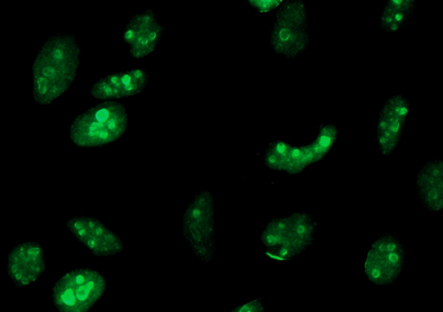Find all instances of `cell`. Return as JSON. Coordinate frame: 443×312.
Masks as SVG:
<instances>
[{
	"label": "cell",
	"mask_w": 443,
	"mask_h": 312,
	"mask_svg": "<svg viewBox=\"0 0 443 312\" xmlns=\"http://www.w3.org/2000/svg\"><path fill=\"white\" fill-rule=\"evenodd\" d=\"M127 114L120 103L110 101L97 104L79 115L70 129L72 141L81 146H93L119 138L127 125Z\"/></svg>",
	"instance_id": "7a4b0ae2"
},
{
	"label": "cell",
	"mask_w": 443,
	"mask_h": 312,
	"mask_svg": "<svg viewBox=\"0 0 443 312\" xmlns=\"http://www.w3.org/2000/svg\"><path fill=\"white\" fill-rule=\"evenodd\" d=\"M282 1L254 0L249 1L250 5L260 12H267L275 8Z\"/></svg>",
	"instance_id": "2e32d148"
},
{
	"label": "cell",
	"mask_w": 443,
	"mask_h": 312,
	"mask_svg": "<svg viewBox=\"0 0 443 312\" xmlns=\"http://www.w3.org/2000/svg\"><path fill=\"white\" fill-rule=\"evenodd\" d=\"M148 81L146 71L135 69L103 77L92 86L90 93L101 100L130 96L141 92L147 86Z\"/></svg>",
	"instance_id": "7c38bea8"
},
{
	"label": "cell",
	"mask_w": 443,
	"mask_h": 312,
	"mask_svg": "<svg viewBox=\"0 0 443 312\" xmlns=\"http://www.w3.org/2000/svg\"><path fill=\"white\" fill-rule=\"evenodd\" d=\"M105 286L104 278L96 271L75 269L63 275L55 284L54 303L61 311H86L102 295Z\"/></svg>",
	"instance_id": "277c9868"
},
{
	"label": "cell",
	"mask_w": 443,
	"mask_h": 312,
	"mask_svg": "<svg viewBox=\"0 0 443 312\" xmlns=\"http://www.w3.org/2000/svg\"><path fill=\"white\" fill-rule=\"evenodd\" d=\"M408 109L406 98L398 94L392 96L383 105L377 125V137L383 155H388L398 144Z\"/></svg>",
	"instance_id": "30bf717a"
},
{
	"label": "cell",
	"mask_w": 443,
	"mask_h": 312,
	"mask_svg": "<svg viewBox=\"0 0 443 312\" xmlns=\"http://www.w3.org/2000/svg\"><path fill=\"white\" fill-rule=\"evenodd\" d=\"M313 231L312 221L308 215L294 214L271 222L263 232L262 240L270 248L268 255L285 260L304 249Z\"/></svg>",
	"instance_id": "5b68a950"
},
{
	"label": "cell",
	"mask_w": 443,
	"mask_h": 312,
	"mask_svg": "<svg viewBox=\"0 0 443 312\" xmlns=\"http://www.w3.org/2000/svg\"><path fill=\"white\" fill-rule=\"evenodd\" d=\"M415 185L418 197L426 209L436 211L442 207L443 163L432 160L418 173Z\"/></svg>",
	"instance_id": "5bb4252c"
},
{
	"label": "cell",
	"mask_w": 443,
	"mask_h": 312,
	"mask_svg": "<svg viewBox=\"0 0 443 312\" xmlns=\"http://www.w3.org/2000/svg\"><path fill=\"white\" fill-rule=\"evenodd\" d=\"M40 245L34 242L23 243L10 253L9 273L14 282L25 285L34 281L42 273L45 262Z\"/></svg>",
	"instance_id": "4fadbf2b"
},
{
	"label": "cell",
	"mask_w": 443,
	"mask_h": 312,
	"mask_svg": "<svg viewBox=\"0 0 443 312\" xmlns=\"http://www.w3.org/2000/svg\"><path fill=\"white\" fill-rule=\"evenodd\" d=\"M67 225L76 237L96 255H113L123 248L121 239L94 218L74 217L68 221Z\"/></svg>",
	"instance_id": "9c48e42d"
},
{
	"label": "cell",
	"mask_w": 443,
	"mask_h": 312,
	"mask_svg": "<svg viewBox=\"0 0 443 312\" xmlns=\"http://www.w3.org/2000/svg\"><path fill=\"white\" fill-rule=\"evenodd\" d=\"M162 28L151 11L139 13L125 26L123 39L129 45L131 55L140 58L151 53L159 43Z\"/></svg>",
	"instance_id": "8fae6325"
},
{
	"label": "cell",
	"mask_w": 443,
	"mask_h": 312,
	"mask_svg": "<svg viewBox=\"0 0 443 312\" xmlns=\"http://www.w3.org/2000/svg\"><path fill=\"white\" fill-rule=\"evenodd\" d=\"M308 41L305 6L301 1L287 2L278 11L271 43L278 54L294 57L301 52Z\"/></svg>",
	"instance_id": "ba28073f"
},
{
	"label": "cell",
	"mask_w": 443,
	"mask_h": 312,
	"mask_svg": "<svg viewBox=\"0 0 443 312\" xmlns=\"http://www.w3.org/2000/svg\"><path fill=\"white\" fill-rule=\"evenodd\" d=\"M406 256L405 248L396 234H383L370 242L364 250V275L371 284L388 285L400 276Z\"/></svg>",
	"instance_id": "3957f363"
},
{
	"label": "cell",
	"mask_w": 443,
	"mask_h": 312,
	"mask_svg": "<svg viewBox=\"0 0 443 312\" xmlns=\"http://www.w3.org/2000/svg\"><path fill=\"white\" fill-rule=\"evenodd\" d=\"M337 136L333 125H327L310 144L294 147L281 141L275 142L268 148L265 161L270 168L291 174L301 171L306 166L320 160L329 151Z\"/></svg>",
	"instance_id": "8992f818"
},
{
	"label": "cell",
	"mask_w": 443,
	"mask_h": 312,
	"mask_svg": "<svg viewBox=\"0 0 443 312\" xmlns=\"http://www.w3.org/2000/svg\"><path fill=\"white\" fill-rule=\"evenodd\" d=\"M213 201L210 193L202 192L189 204L183 218L185 239L197 257L206 259L214 249Z\"/></svg>",
	"instance_id": "52a82bcc"
},
{
	"label": "cell",
	"mask_w": 443,
	"mask_h": 312,
	"mask_svg": "<svg viewBox=\"0 0 443 312\" xmlns=\"http://www.w3.org/2000/svg\"><path fill=\"white\" fill-rule=\"evenodd\" d=\"M414 1H389L382 9L379 23L385 32L393 33L403 28L410 20L414 8Z\"/></svg>",
	"instance_id": "9a60e30c"
},
{
	"label": "cell",
	"mask_w": 443,
	"mask_h": 312,
	"mask_svg": "<svg viewBox=\"0 0 443 312\" xmlns=\"http://www.w3.org/2000/svg\"><path fill=\"white\" fill-rule=\"evenodd\" d=\"M79 47L74 36L58 34L44 42L33 66V97L48 104L63 94L73 82L79 65Z\"/></svg>",
	"instance_id": "6da1fadb"
}]
</instances>
